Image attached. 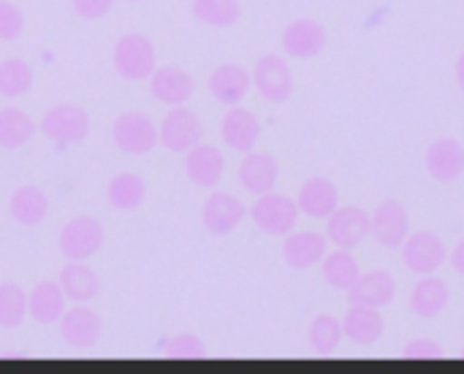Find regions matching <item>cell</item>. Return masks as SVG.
<instances>
[{"mask_svg": "<svg viewBox=\"0 0 464 374\" xmlns=\"http://www.w3.org/2000/svg\"><path fill=\"white\" fill-rule=\"evenodd\" d=\"M8 215L14 223L24 228H35L49 217V196L35 185H22L11 193Z\"/></svg>", "mask_w": 464, "mask_h": 374, "instance_id": "cell-24", "label": "cell"}, {"mask_svg": "<svg viewBox=\"0 0 464 374\" xmlns=\"http://www.w3.org/2000/svg\"><path fill=\"white\" fill-rule=\"evenodd\" d=\"M372 236L386 250H400L411 236V215L408 206L397 198H386L372 212Z\"/></svg>", "mask_w": 464, "mask_h": 374, "instance_id": "cell-11", "label": "cell"}, {"mask_svg": "<svg viewBox=\"0 0 464 374\" xmlns=\"http://www.w3.org/2000/svg\"><path fill=\"white\" fill-rule=\"evenodd\" d=\"M326 27L318 19H294L285 30H283V49L288 57L294 60H313L326 49Z\"/></svg>", "mask_w": 464, "mask_h": 374, "instance_id": "cell-13", "label": "cell"}, {"mask_svg": "<svg viewBox=\"0 0 464 374\" xmlns=\"http://www.w3.org/2000/svg\"><path fill=\"white\" fill-rule=\"evenodd\" d=\"M427 174L435 182L451 185L464 174V147L457 139H438L424 155Z\"/></svg>", "mask_w": 464, "mask_h": 374, "instance_id": "cell-19", "label": "cell"}, {"mask_svg": "<svg viewBox=\"0 0 464 374\" xmlns=\"http://www.w3.org/2000/svg\"><path fill=\"white\" fill-rule=\"evenodd\" d=\"M212 98L223 106H239L250 87H253V73H247L242 65L237 62H226V65H218L212 73H209V82H207Z\"/></svg>", "mask_w": 464, "mask_h": 374, "instance_id": "cell-17", "label": "cell"}, {"mask_svg": "<svg viewBox=\"0 0 464 374\" xmlns=\"http://www.w3.org/2000/svg\"><path fill=\"white\" fill-rule=\"evenodd\" d=\"M250 220L256 223V228L266 236H288L296 231V223H299V204L291 201L288 196H280V193H264V196H256V204L247 209Z\"/></svg>", "mask_w": 464, "mask_h": 374, "instance_id": "cell-3", "label": "cell"}, {"mask_svg": "<svg viewBox=\"0 0 464 374\" xmlns=\"http://www.w3.org/2000/svg\"><path fill=\"white\" fill-rule=\"evenodd\" d=\"M449 302H451L449 283L440 280V277H432V274L419 280L416 288L411 291V310H413L416 318H424V321H432V318L443 315Z\"/></svg>", "mask_w": 464, "mask_h": 374, "instance_id": "cell-25", "label": "cell"}, {"mask_svg": "<svg viewBox=\"0 0 464 374\" xmlns=\"http://www.w3.org/2000/svg\"><path fill=\"white\" fill-rule=\"evenodd\" d=\"M111 65L120 79L144 82L158 68V49L144 33H125L111 49Z\"/></svg>", "mask_w": 464, "mask_h": 374, "instance_id": "cell-1", "label": "cell"}, {"mask_svg": "<svg viewBox=\"0 0 464 374\" xmlns=\"http://www.w3.org/2000/svg\"><path fill=\"white\" fill-rule=\"evenodd\" d=\"M190 11L201 24L223 30V27H234L239 22L242 3L239 0H193Z\"/></svg>", "mask_w": 464, "mask_h": 374, "instance_id": "cell-32", "label": "cell"}, {"mask_svg": "<svg viewBox=\"0 0 464 374\" xmlns=\"http://www.w3.org/2000/svg\"><path fill=\"white\" fill-rule=\"evenodd\" d=\"M150 92L158 103L185 106L196 92V79L179 65H158L150 76Z\"/></svg>", "mask_w": 464, "mask_h": 374, "instance_id": "cell-14", "label": "cell"}, {"mask_svg": "<svg viewBox=\"0 0 464 374\" xmlns=\"http://www.w3.org/2000/svg\"><path fill=\"white\" fill-rule=\"evenodd\" d=\"M321 274H324L326 285H332L334 291L348 293L359 283L362 269H359V261L353 258L351 250L337 247L334 253H326V258L321 261Z\"/></svg>", "mask_w": 464, "mask_h": 374, "instance_id": "cell-29", "label": "cell"}, {"mask_svg": "<svg viewBox=\"0 0 464 374\" xmlns=\"http://www.w3.org/2000/svg\"><path fill=\"white\" fill-rule=\"evenodd\" d=\"M103 245H106L103 225L87 215L71 217L57 236V247H60L65 261H84L87 264L90 258H95L103 250Z\"/></svg>", "mask_w": 464, "mask_h": 374, "instance_id": "cell-4", "label": "cell"}, {"mask_svg": "<svg viewBox=\"0 0 464 374\" xmlns=\"http://www.w3.org/2000/svg\"><path fill=\"white\" fill-rule=\"evenodd\" d=\"M60 337L71 350H90L103 337V318L90 304H73L60 318Z\"/></svg>", "mask_w": 464, "mask_h": 374, "instance_id": "cell-8", "label": "cell"}, {"mask_svg": "<svg viewBox=\"0 0 464 374\" xmlns=\"http://www.w3.org/2000/svg\"><path fill=\"white\" fill-rule=\"evenodd\" d=\"M57 283L63 288L65 299L73 302V304H90L101 293V280H98V274L84 261H68L60 269Z\"/></svg>", "mask_w": 464, "mask_h": 374, "instance_id": "cell-22", "label": "cell"}, {"mask_svg": "<svg viewBox=\"0 0 464 374\" xmlns=\"http://www.w3.org/2000/svg\"><path fill=\"white\" fill-rule=\"evenodd\" d=\"M402 261L413 274H435L449 261V247L435 231H411L402 245Z\"/></svg>", "mask_w": 464, "mask_h": 374, "instance_id": "cell-7", "label": "cell"}, {"mask_svg": "<svg viewBox=\"0 0 464 374\" xmlns=\"http://www.w3.org/2000/svg\"><path fill=\"white\" fill-rule=\"evenodd\" d=\"M326 253H329V239L326 234H318V231L288 234L283 242V261L296 272L318 266L326 258Z\"/></svg>", "mask_w": 464, "mask_h": 374, "instance_id": "cell-18", "label": "cell"}, {"mask_svg": "<svg viewBox=\"0 0 464 374\" xmlns=\"http://www.w3.org/2000/svg\"><path fill=\"white\" fill-rule=\"evenodd\" d=\"M35 73L27 60L8 57L0 62V95L3 98H22L33 90Z\"/></svg>", "mask_w": 464, "mask_h": 374, "instance_id": "cell-31", "label": "cell"}, {"mask_svg": "<svg viewBox=\"0 0 464 374\" xmlns=\"http://www.w3.org/2000/svg\"><path fill=\"white\" fill-rule=\"evenodd\" d=\"M220 136L223 144L234 152H253L258 139H261V122L253 111L242 109V106H231L226 111V117L220 120Z\"/></svg>", "mask_w": 464, "mask_h": 374, "instance_id": "cell-16", "label": "cell"}, {"mask_svg": "<svg viewBox=\"0 0 464 374\" xmlns=\"http://www.w3.org/2000/svg\"><path fill=\"white\" fill-rule=\"evenodd\" d=\"M459 359H464V348H462V350H459Z\"/></svg>", "mask_w": 464, "mask_h": 374, "instance_id": "cell-41", "label": "cell"}, {"mask_svg": "<svg viewBox=\"0 0 464 374\" xmlns=\"http://www.w3.org/2000/svg\"><path fill=\"white\" fill-rule=\"evenodd\" d=\"M128 3H139V0H128Z\"/></svg>", "mask_w": 464, "mask_h": 374, "instance_id": "cell-42", "label": "cell"}, {"mask_svg": "<svg viewBox=\"0 0 464 374\" xmlns=\"http://www.w3.org/2000/svg\"><path fill=\"white\" fill-rule=\"evenodd\" d=\"M280 179V163L275 155L266 152H247L239 163V185L253 193V196H264L272 193L275 185Z\"/></svg>", "mask_w": 464, "mask_h": 374, "instance_id": "cell-21", "label": "cell"}, {"mask_svg": "<svg viewBox=\"0 0 464 374\" xmlns=\"http://www.w3.org/2000/svg\"><path fill=\"white\" fill-rule=\"evenodd\" d=\"M457 84L464 90V52L457 57Z\"/></svg>", "mask_w": 464, "mask_h": 374, "instance_id": "cell-40", "label": "cell"}, {"mask_svg": "<svg viewBox=\"0 0 464 374\" xmlns=\"http://www.w3.org/2000/svg\"><path fill=\"white\" fill-rule=\"evenodd\" d=\"M111 141L120 152L141 158L160 144L158 125L144 111H125L111 122Z\"/></svg>", "mask_w": 464, "mask_h": 374, "instance_id": "cell-5", "label": "cell"}, {"mask_svg": "<svg viewBox=\"0 0 464 374\" xmlns=\"http://www.w3.org/2000/svg\"><path fill=\"white\" fill-rule=\"evenodd\" d=\"M158 133H160V144L169 152L185 155L196 144L204 141V122H201V117L193 109H188V106H171V111L163 117Z\"/></svg>", "mask_w": 464, "mask_h": 374, "instance_id": "cell-6", "label": "cell"}, {"mask_svg": "<svg viewBox=\"0 0 464 374\" xmlns=\"http://www.w3.org/2000/svg\"><path fill=\"white\" fill-rule=\"evenodd\" d=\"M402 359H408V361H438V359H443V348L435 340H413L402 348Z\"/></svg>", "mask_w": 464, "mask_h": 374, "instance_id": "cell-37", "label": "cell"}, {"mask_svg": "<svg viewBox=\"0 0 464 374\" xmlns=\"http://www.w3.org/2000/svg\"><path fill=\"white\" fill-rule=\"evenodd\" d=\"M394 296H397V280L383 269L362 274L359 283L348 291L351 304H364V307H375V310L389 307L394 302Z\"/></svg>", "mask_w": 464, "mask_h": 374, "instance_id": "cell-23", "label": "cell"}, {"mask_svg": "<svg viewBox=\"0 0 464 374\" xmlns=\"http://www.w3.org/2000/svg\"><path fill=\"white\" fill-rule=\"evenodd\" d=\"M38 130L44 139L60 147H76L84 144L90 136V114L79 103H57L41 117Z\"/></svg>", "mask_w": 464, "mask_h": 374, "instance_id": "cell-2", "label": "cell"}, {"mask_svg": "<svg viewBox=\"0 0 464 374\" xmlns=\"http://www.w3.org/2000/svg\"><path fill=\"white\" fill-rule=\"evenodd\" d=\"M299 212L313 220H329L340 209V190L326 177H310L299 190Z\"/></svg>", "mask_w": 464, "mask_h": 374, "instance_id": "cell-20", "label": "cell"}, {"mask_svg": "<svg viewBox=\"0 0 464 374\" xmlns=\"http://www.w3.org/2000/svg\"><path fill=\"white\" fill-rule=\"evenodd\" d=\"M367 236H372V215L362 206H340L326 220V239L334 247L356 250Z\"/></svg>", "mask_w": 464, "mask_h": 374, "instance_id": "cell-10", "label": "cell"}, {"mask_svg": "<svg viewBox=\"0 0 464 374\" xmlns=\"http://www.w3.org/2000/svg\"><path fill=\"white\" fill-rule=\"evenodd\" d=\"M247 217V206L223 190H212V196L204 201L201 209V223L212 236H228L237 231V225Z\"/></svg>", "mask_w": 464, "mask_h": 374, "instance_id": "cell-12", "label": "cell"}, {"mask_svg": "<svg viewBox=\"0 0 464 374\" xmlns=\"http://www.w3.org/2000/svg\"><path fill=\"white\" fill-rule=\"evenodd\" d=\"M343 337V323L332 315H318L307 329V340L315 356H332L340 348Z\"/></svg>", "mask_w": 464, "mask_h": 374, "instance_id": "cell-34", "label": "cell"}, {"mask_svg": "<svg viewBox=\"0 0 464 374\" xmlns=\"http://www.w3.org/2000/svg\"><path fill=\"white\" fill-rule=\"evenodd\" d=\"M27 318V291L16 283H0V329L14 331Z\"/></svg>", "mask_w": 464, "mask_h": 374, "instance_id": "cell-33", "label": "cell"}, {"mask_svg": "<svg viewBox=\"0 0 464 374\" xmlns=\"http://www.w3.org/2000/svg\"><path fill=\"white\" fill-rule=\"evenodd\" d=\"M106 201L117 212H136L147 201V182L139 174H133V171H122V174H117L109 182Z\"/></svg>", "mask_w": 464, "mask_h": 374, "instance_id": "cell-28", "label": "cell"}, {"mask_svg": "<svg viewBox=\"0 0 464 374\" xmlns=\"http://www.w3.org/2000/svg\"><path fill=\"white\" fill-rule=\"evenodd\" d=\"M253 84L258 95L269 103H285L294 95V73L285 57L264 54L253 68Z\"/></svg>", "mask_w": 464, "mask_h": 374, "instance_id": "cell-9", "label": "cell"}, {"mask_svg": "<svg viewBox=\"0 0 464 374\" xmlns=\"http://www.w3.org/2000/svg\"><path fill=\"white\" fill-rule=\"evenodd\" d=\"M117 0H71V8L76 16H82L84 22H98L106 14H111Z\"/></svg>", "mask_w": 464, "mask_h": 374, "instance_id": "cell-38", "label": "cell"}, {"mask_svg": "<svg viewBox=\"0 0 464 374\" xmlns=\"http://www.w3.org/2000/svg\"><path fill=\"white\" fill-rule=\"evenodd\" d=\"M24 33V14L11 0H0V41H16Z\"/></svg>", "mask_w": 464, "mask_h": 374, "instance_id": "cell-36", "label": "cell"}, {"mask_svg": "<svg viewBox=\"0 0 464 374\" xmlns=\"http://www.w3.org/2000/svg\"><path fill=\"white\" fill-rule=\"evenodd\" d=\"M449 261H451V266H454V272L457 274H462L464 277V239L457 242V247L449 253Z\"/></svg>", "mask_w": 464, "mask_h": 374, "instance_id": "cell-39", "label": "cell"}, {"mask_svg": "<svg viewBox=\"0 0 464 374\" xmlns=\"http://www.w3.org/2000/svg\"><path fill=\"white\" fill-rule=\"evenodd\" d=\"M386 331V321L381 315V310L375 307H364V304H351L345 321H343V334L356 342V345H375Z\"/></svg>", "mask_w": 464, "mask_h": 374, "instance_id": "cell-27", "label": "cell"}, {"mask_svg": "<svg viewBox=\"0 0 464 374\" xmlns=\"http://www.w3.org/2000/svg\"><path fill=\"white\" fill-rule=\"evenodd\" d=\"M163 353H166L169 359L193 361V359H204V356H207V345H204L196 334H177V337H171V340L163 345Z\"/></svg>", "mask_w": 464, "mask_h": 374, "instance_id": "cell-35", "label": "cell"}, {"mask_svg": "<svg viewBox=\"0 0 464 374\" xmlns=\"http://www.w3.org/2000/svg\"><path fill=\"white\" fill-rule=\"evenodd\" d=\"M65 302L68 299H65L60 283H38L27 293V315L38 326H54L65 315Z\"/></svg>", "mask_w": 464, "mask_h": 374, "instance_id": "cell-26", "label": "cell"}, {"mask_svg": "<svg viewBox=\"0 0 464 374\" xmlns=\"http://www.w3.org/2000/svg\"><path fill=\"white\" fill-rule=\"evenodd\" d=\"M185 174L196 187L215 190L223 182L226 174V155L215 144H196L190 152H185Z\"/></svg>", "mask_w": 464, "mask_h": 374, "instance_id": "cell-15", "label": "cell"}, {"mask_svg": "<svg viewBox=\"0 0 464 374\" xmlns=\"http://www.w3.org/2000/svg\"><path fill=\"white\" fill-rule=\"evenodd\" d=\"M38 125L35 120L16 109V106H3L0 109V147L3 149H19L35 136Z\"/></svg>", "mask_w": 464, "mask_h": 374, "instance_id": "cell-30", "label": "cell"}]
</instances>
